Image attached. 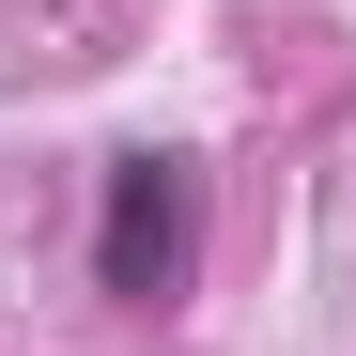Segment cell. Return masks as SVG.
Returning <instances> with one entry per match:
<instances>
[{
  "label": "cell",
  "instance_id": "obj_1",
  "mask_svg": "<svg viewBox=\"0 0 356 356\" xmlns=\"http://www.w3.org/2000/svg\"><path fill=\"white\" fill-rule=\"evenodd\" d=\"M202 248V170L186 155H108V202H93V279L124 294V310H155L170 279H186Z\"/></svg>",
  "mask_w": 356,
  "mask_h": 356
}]
</instances>
